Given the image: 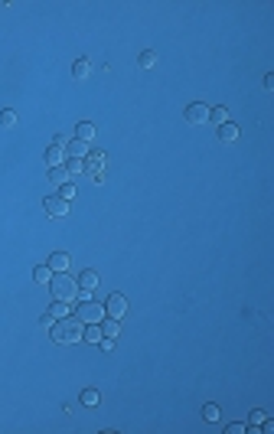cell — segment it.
Listing matches in <instances>:
<instances>
[{"label": "cell", "mask_w": 274, "mask_h": 434, "mask_svg": "<svg viewBox=\"0 0 274 434\" xmlns=\"http://www.w3.org/2000/svg\"><path fill=\"white\" fill-rule=\"evenodd\" d=\"M101 336H104V333H101L98 323H85V330H82V340H85V343H98Z\"/></svg>", "instance_id": "obj_13"}, {"label": "cell", "mask_w": 274, "mask_h": 434, "mask_svg": "<svg viewBox=\"0 0 274 434\" xmlns=\"http://www.w3.org/2000/svg\"><path fill=\"white\" fill-rule=\"evenodd\" d=\"M39 323H43V326H46V330H49V326H52V323H56V317H52V314H49V310H46V314H43V317H39Z\"/></svg>", "instance_id": "obj_29"}, {"label": "cell", "mask_w": 274, "mask_h": 434, "mask_svg": "<svg viewBox=\"0 0 274 434\" xmlns=\"http://www.w3.org/2000/svg\"><path fill=\"white\" fill-rule=\"evenodd\" d=\"M98 402H101V395L95 392V388H85V392H82V405H85V408H95Z\"/></svg>", "instance_id": "obj_22"}, {"label": "cell", "mask_w": 274, "mask_h": 434, "mask_svg": "<svg viewBox=\"0 0 274 434\" xmlns=\"http://www.w3.org/2000/svg\"><path fill=\"white\" fill-rule=\"evenodd\" d=\"M0 124H4V128H13V124H16V111L4 108V111H0Z\"/></svg>", "instance_id": "obj_24"}, {"label": "cell", "mask_w": 274, "mask_h": 434, "mask_svg": "<svg viewBox=\"0 0 274 434\" xmlns=\"http://www.w3.org/2000/svg\"><path fill=\"white\" fill-rule=\"evenodd\" d=\"M219 140H225V144H235L238 140V124H219Z\"/></svg>", "instance_id": "obj_8"}, {"label": "cell", "mask_w": 274, "mask_h": 434, "mask_svg": "<svg viewBox=\"0 0 274 434\" xmlns=\"http://www.w3.org/2000/svg\"><path fill=\"white\" fill-rule=\"evenodd\" d=\"M264 418H268V415H264L261 408H255V411H251V418H248V421H251V424H264Z\"/></svg>", "instance_id": "obj_28"}, {"label": "cell", "mask_w": 274, "mask_h": 434, "mask_svg": "<svg viewBox=\"0 0 274 434\" xmlns=\"http://www.w3.org/2000/svg\"><path fill=\"white\" fill-rule=\"evenodd\" d=\"M62 160H66V150L52 144V147L46 150V167H62Z\"/></svg>", "instance_id": "obj_11"}, {"label": "cell", "mask_w": 274, "mask_h": 434, "mask_svg": "<svg viewBox=\"0 0 274 434\" xmlns=\"http://www.w3.org/2000/svg\"><path fill=\"white\" fill-rule=\"evenodd\" d=\"M202 418H206V421H219V405H212V402H209L206 408H202Z\"/></svg>", "instance_id": "obj_25"}, {"label": "cell", "mask_w": 274, "mask_h": 434, "mask_svg": "<svg viewBox=\"0 0 274 434\" xmlns=\"http://www.w3.org/2000/svg\"><path fill=\"white\" fill-rule=\"evenodd\" d=\"M98 326H101V333H104V336H111V340H114V336H118V330H121V323L114 320V317H111V320H101Z\"/></svg>", "instance_id": "obj_20"}, {"label": "cell", "mask_w": 274, "mask_h": 434, "mask_svg": "<svg viewBox=\"0 0 274 434\" xmlns=\"http://www.w3.org/2000/svg\"><path fill=\"white\" fill-rule=\"evenodd\" d=\"M88 72H92L88 59H75V66H72V78H88Z\"/></svg>", "instance_id": "obj_18"}, {"label": "cell", "mask_w": 274, "mask_h": 434, "mask_svg": "<svg viewBox=\"0 0 274 434\" xmlns=\"http://www.w3.org/2000/svg\"><path fill=\"white\" fill-rule=\"evenodd\" d=\"M66 170H69V176L85 173V160H78V157H69V160H66Z\"/></svg>", "instance_id": "obj_19"}, {"label": "cell", "mask_w": 274, "mask_h": 434, "mask_svg": "<svg viewBox=\"0 0 274 434\" xmlns=\"http://www.w3.org/2000/svg\"><path fill=\"white\" fill-rule=\"evenodd\" d=\"M245 428H248V424H242V421H232L225 428V434H245Z\"/></svg>", "instance_id": "obj_27"}, {"label": "cell", "mask_w": 274, "mask_h": 434, "mask_svg": "<svg viewBox=\"0 0 274 434\" xmlns=\"http://www.w3.org/2000/svg\"><path fill=\"white\" fill-rule=\"evenodd\" d=\"M33 281H36V284H49V281H52V268H49V264L33 268Z\"/></svg>", "instance_id": "obj_14"}, {"label": "cell", "mask_w": 274, "mask_h": 434, "mask_svg": "<svg viewBox=\"0 0 274 434\" xmlns=\"http://www.w3.org/2000/svg\"><path fill=\"white\" fill-rule=\"evenodd\" d=\"M59 196H62V199L69 202V199L75 196V186H72V183H62V186H59Z\"/></svg>", "instance_id": "obj_26"}, {"label": "cell", "mask_w": 274, "mask_h": 434, "mask_svg": "<svg viewBox=\"0 0 274 434\" xmlns=\"http://www.w3.org/2000/svg\"><path fill=\"white\" fill-rule=\"evenodd\" d=\"M82 330H85V323L78 320L75 314H69V317H62V320H56L49 326V336H52V343H59V346H72V343L82 340Z\"/></svg>", "instance_id": "obj_1"}, {"label": "cell", "mask_w": 274, "mask_h": 434, "mask_svg": "<svg viewBox=\"0 0 274 434\" xmlns=\"http://www.w3.org/2000/svg\"><path fill=\"white\" fill-rule=\"evenodd\" d=\"M75 140H85V144H88V140H95V124H88V121L78 124V128H75Z\"/></svg>", "instance_id": "obj_15"}, {"label": "cell", "mask_w": 274, "mask_h": 434, "mask_svg": "<svg viewBox=\"0 0 274 434\" xmlns=\"http://www.w3.org/2000/svg\"><path fill=\"white\" fill-rule=\"evenodd\" d=\"M95 284H98V274H95V271H82V274H78V287H82V291H92Z\"/></svg>", "instance_id": "obj_17"}, {"label": "cell", "mask_w": 274, "mask_h": 434, "mask_svg": "<svg viewBox=\"0 0 274 434\" xmlns=\"http://www.w3.org/2000/svg\"><path fill=\"white\" fill-rule=\"evenodd\" d=\"M49 183L62 186V183H72V176H69L66 167H49Z\"/></svg>", "instance_id": "obj_10"}, {"label": "cell", "mask_w": 274, "mask_h": 434, "mask_svg": "<svg viewBox=\"0 0 274 434\" xmlns=\"http://www.w3.org/2000/svg\"><path fill=\"white\" fill-rule=\"evenodd\" d=\"M43 209L49 212V216H56V219H62V216H69V202L62 199V196H49L46 202H43Z\"/></svg>", "instance_id": "obj_7"}, {"label": "cell", "mask_w": 274, "mask_h": 434, "mask_svg": "<svg viewBox=\"0 0 274 434\" xmlns=\"http://www.w3.org/2000/svg\"><path fill=\"white\" fill-rule=\"evenodd\" d=\"M69 157H78V160H85V154H88V144L85 140H69V144L62 147Z\"/></svg>", "instance_id": "obj_9"}, {"label": "cell", "mask_w": 274, "mask_h": 434, "mask_svg": "<svg viewBox=\"0 0 274 434\" xmlns=\"http://www.w3.org/2000/svg\"><path fill=\"white\" fill-rule=\"evenodd\" d=\"M46 287H49V294L56 300H66V304H72V300L78 297V281L72 278V274H66V271H56Z\"/></svg>", "instance_id": "obj_2"}, {"label": "cell", "mask_w": 274, "mask_h": 434, "mask_svg": "<svg viewBox=\"0 0 274 434\" xmlns=\"http://www.w3.org/2000/svg\"><path fill=\"white\" fill-rule=\"evenodd\" d=\"M49 314L56 317V320H62V317H69V304L66 300H52V307H49Z\"/></svg>", "instance_id": "obj_21"}, {"label": "cell", "mask_w": 274, "mask_h": 434, "mask_svg": "<svg viewBox=\"0 0 274 434\" xmlns=\"http://www.w3.org/2000/svg\"><path fill=\"white\" fill-rule=\"evenodd\" d=\"M104 167H108V154H101V150H88L85 154V170L92 173L95 183L104 180Z\"/></svg>", "instance_id": "obj_4"}, {"label": "cell", "mask_w": 274, "mask_h": 434, "mask_svg": "<svg viewBox=\"0 0 274 434\" xmlns=\"http://www.w3.org/2000/svg\"><path fill=\"white\" fill-rule=\"evenodd\" d=\"M75 317H78L82 323H101V320H104V307L98 304V300H92V297H82V300H78Z\"/></svg>", "instance_id": "obj_3"}, {"label": "cell", "mask_w": 274, "mask_h": 434, "mask_svg": "<svg viewBox=\"0 0 274 434\" xmlns=\"http://www.w3.org/2000/svg\"><path fill=\"white\" fill-rule=\"evenodd\" d=\"M46 264H49L52 271H66V268H69V255H66V252H56Z\"/></svg>", "instance_id": "obj_16"}, {"label": "cell", "mask_w": 274, "mask_h": 434, "mask_svg": "<svg viewBox=\"0 0 274 434\" xmlns=\"http://www.w3.org/2000/svg\"><path fill=\"white\" fill-rule=\"evenodd\" d=\"M154 66H157V52L144 49V52H140V69H154Z\"/></svg>", "instance_id": "obj_23"}, {"label": "cell", "mask_w": 274, "mask_h": 434, "mask_svg": "<svg viewBox=\"0 0 274 434\" xmlns=\"http://www.w3.org/2000/svg\"><path fill=\"white\" fill-rule=\"evenodd\" d=\"M209 121L212 124H228V121H232V111L222 108V105H219V108H209Z\"/></svg>", "instance_id": "obj_12"}, {"label": "cell", "mask_w": 274, "mask_h": 434, "mask_svg": "<svg viewBox=\"0 0 274 434\" xmlns=\"http://www.w3.org/2000/svg\"><path fill=\"white\" fill-rule=\"evenodd\" d=\"M104 310H108V317L121 320V317L128 314V300H124V294H111V297H108V304H104Z\"/></svg>", "instance_id": "obj_5"}, {"label": "cell", "mask_w": 274, "mask_h": 434, "mask_svg": "<svg viewBox=\"0 0 274 434\" xmlns=\"http://www.w3.org/2000/svg\"><path fill=\"white\" fill-rule=\"evenodd\" d=\"M186 121H189V124H209V105L193 101L189 108H186Z\"/></svg>", "instance_id": "obj_6"}]
</instances>
